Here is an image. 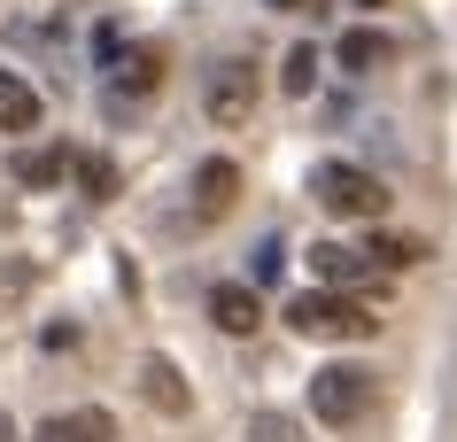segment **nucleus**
<instances>
[{
  "mask_svg": "<svg viewBox=\"0 0 457 442\" xmlns=\"http://www.w3.org/2000/svg\"><path fill=\"white\" fill-rule=\"evenodd\" d=\"M287 326H295V334H311V342H326V334H334V342H372V334H380V319L364 311L357 295H341V288L295 295V303H287Z\"/></svg>",
  "mask_w": 457,
  "mask_h": 442,
  "instance_id": "obj_1",
  "label": "nucleus"
},
{
  "mask_svg": "<svg viewBox=\"0 0 457 442\" xmlns=\"http://www.w3.org/2000/svg\"><path fill=\"white\" fill-rule=\"evenodd\" d=\"M163 86V54L155 47H117V31H101V94L117 117H132L140 101H155Z\"/></svg>",
  "mask_w": 457,
  "mask_h": 442,
  "instance_id": "obj_2",
  "label": "nucleus"
},
{
  "mask_svg": "<svg viewBox=\"0 0 457 442\" xmlns=\"http://www.w3.org/2000/svg\"><path fill=\"white\" fill-rule=\"evenodd\" d=\"M311 195H318L326 218H380V210H387V187L372 171H357V163H318Z\"/></svg>",
  "mask_w": 457,
  "mask_h": 442,
  "instance_id": "obj_3",
  "label": "nucleus"
},
{
  "mask_svg": "<svg viewBox=\"0 0 457 442\" xmlns=\"http://www.w3.org/2000/svg\"><path fill=\"white\" fill-rule=\"evenodd\" d=\"M256 94H264V71L233 54V63H217V71L202 78V117L233 132V124H248V117H256Z\"/></svg>",
  "mask_w": 457,
  "mask_h": 442,
  "instance_id": "obj_4",
  "label": "nucleus"
},
{
  "mask_svg": "<svg viewBox=\"0 0 457 442\" xmlns=\"http://www.w3.org/2000/svg\"><path fill=\"white\" fill-rule=\"evenodd\" d=\"M311 412L326 419V427H357V419L372 412V372L364 365H318L311 372Z\"/></svg>",
  "mask_w": 457,
  "mask_h": 442,
  "instance_id": "obj_5",
  "label": "nucleus"
},
{
  "mask_svg": "<svg viewBox=\"0 0 457 442\" xmlns=\"http://www.w3.org/2000/svg\"><path fill=\"white\" fill-rule=\"evenodd\" d=\"M210 326H217V334H233V342H241V334H256V326H264L256 288H241V279H217V288H210Z\"/></svg>",
  "mask_w": 457,
  "mask_h": 442,
  "instance_id": "obj_6",
  "label": "nucleus"
},
{
  "mask_svg": "<svg viewBox=\"0 0 457 442\" xmlns=\"http://www.w3.org/2000/svg\"><path fill=\"white\" fill-rule=\"evenodd\" d=\"M71 147H16V163H8V179L24 187V195H47V187H62L71 179Z\"/></svg>",
  "mask_w": 457,
  "mask_h": 442,
  "instance_id": "obj_7",
  "label": "nucleus"
},
{
  "mask_svg": "<svg viewBox=\"0 0 457 442\" xmlns=\"http://www.w3.org/2000/svg\"><path fill=\"white\" fill-rule=\"evenodd\" d=\"M233 202H241V163H225V155H210V163L194 171V210H202V218H225Z\"/></svg>",
  "mask_w": 457,
  "mask_h": 442,
  "instance_id": "obj_8",
  "label": "nucleus"
},
{
  "mask_svg": "<svg viewBox=\"0 0 457 442\" xmlns=\"http://www.w3.org/2000/svg\"><path fill=\"white\" fill-rule=\"evenodd\" d=\"M311 264H318V279H326V288H372V256H364V248L318 241V248H311Z\"/></svg>",
  "mask_w": 457,
  "mask_h": 442,
  "instance_id": "obj_9",
  "label": "nucleus"
},
{
  "mask_svg": "<svg viewBox=\"0 0 457 442\" xmlns=\"http://www.w3.org/2000/svg\"><path fill=\"white\" fill-rule=\"evenodd\" d=\"M334 63L341 71H387V63H395V39H387V31H372V24H357V31H341V47H334Z\"/></svg>",
  "mask_w": 457,
  "mask_h": 442,
  "instance_id": "obj_10",
  "label": "nucleus"
},
{
  "mask_svg": "<svg viewBox=\"0 0 457 442\" xmlns=\"http://www.w3.org/2000/svg\"><path fill=\"white\" fill-rule=\"evenodd\" d=\"M140 388H147V404H155V412H170V419L194 412V396H187V380H179V365H170V357H147V365H140Z\"/></svg>",
  "mask_w": 457,
  "mask_h": 442,
  "instance_id": "obj_11",
  "label": "nucleus"
},
{
  "mask_svg": "<svg viewBox=\"0 0 457 442\" xmlns=\"http://www.w3.org/2000/svg\"><path fill=\"white\" fill-rule=\"evenodd\" d=\"M31 442H117V419L109 412H62V419H47Z\"/></svg>",
  "mask_w": 457,
  "mask_h": 442,
  "instance_id": "obj_12",
  "label": "nucleus"
},
{
  "mask_svg": "<svg viewBox=\"0 0 457 442\" xmlns=\"http://www.w3.org/2000/svg\"><path fill=\"white\" fill-rule=\"evenodd\" d=\"M39 124V94L16 71H0V132H31Z\"/></svg>",
  "mask_w": 457,
  "mask_h": 442,
  "instance_id": "obj_13",
  "label": "nucleus"
},
{
  "mask_svg": "<svg viewBox=\"0 0 457 442\" xmlns=\"http://www.w3.org/2000/svg\"><path fill=\"white\" fill-rule=\"evenodd\" d=\"M71 179H78V195H86V202H117V187H124L109 155H78V163H71Z\"/></svg>",
  "mask_w": 457,
  "mask_h": 442,
  "instance_id": "obj_14",
  "label": "nucleus"
},
{
  "mask_svg": "<svg viewBox=\"0 0 457 442\" xmlns=\"http://www.w3.org/2000/svg\"><path fill=\"white\" fill-rule=\"evenodd\" d=\"M364 256H372V264H387V271H403V264H427V241H411V233H380Z\"/></svg>",
  "mask_w": 457,
  "mask_h": 442,
  "instance_id": "obj_15",
  "label": "nucleus"
},
{
  "mask_svg": "<svg viewBox=\"0 0 457 442\" xmlns=\"http://www.w3.org/2000/svg\"><path fill=\"white\" fill-rule=\"evenodd\" d=\"M311 86H318V47H287V63H279V94L303 101Z\"/></svg>",
  "mask_w": 457,
  "mask_h": 442,
  "instance_id": "obj_16",
  "label": "nucleus"
},
{
  "mask_svg": "<svg viewBox=\"0 0 457 442\" xmlns=\"http://www.w3.org/2000/svg\"><path fill=\"white\" fill-rule=\"evenodd\" d=\"M248 442H303V427H295L287 412H256L248 419Z\"/></svg>",
  "mask_w": 457,
  "mask_h": 442,
  "instance_id": "obj_17",
  "label": "nucleus"
},
{
  "mask_svg": "<svg viewBox=\"0 0 457 442\" xmlns=\"http://www.w3.org/2000/svg\"><path fill=\"white\" fill-rule=\"evenodd\" d=\"M248 271H256V279H279V271H287V248H279V241L264 233V241L248 248Z\"/></svg>",
  "mask_w": 457,
  "mask_h": 442,
  "instance_id": "obj_18",
  "label": "nucleus"
},
{
  "mask_svg": "<svg viewBox=\"0 0 457 442\" xmlns=\"http://www.w3.org/2000/svg\"><path fill=\"white\" fill-rule=\"evenodd\" d=\"M0 442H16V419H8V412H0Z\"/></svg>",
  "mask_w": 457,
  "mask_h": 442,
  "instance_id": "obj_19",
  "label": "nucleus"
},
{
  "mask_svg": "<svg viewBox=\"0 0 457 442\" xmlns=\"http://www.w3.org/2000/svg\"><path fill=\"white\" fill-rule=\"evenodd\" d=\"M271 8H295V0H271Z\"/></svg>",
  "mask_w": 457,
  "mask_h": 442,
  "instance_id": "obj_20",
  "label": "nucleus"
},
{
  "mask_svg": "<svg viewBox=\"0 0 457 442\" xmlns=\"http://www.w3.org/2000/svg\"><path fill=\"white\" fill-rule=\"evenodd\" d=\"M364 8H380V0H364Z\"/></svg>",
  "mask_w": 457,
  "mask_h": 442,
  "instance_id": "obj_21",
  "label": "nucleus"
}]
</instances>
